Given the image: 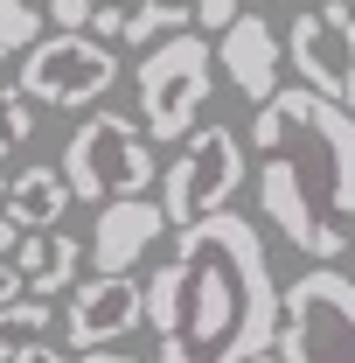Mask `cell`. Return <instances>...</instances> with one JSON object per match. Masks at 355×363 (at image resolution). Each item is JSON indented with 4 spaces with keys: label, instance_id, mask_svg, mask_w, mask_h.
Returning <instances> with one entry per match:
<instances>
[{
    "label": "cell",
    "instance_id": "cell-1",
    "mask_svg": "<svg viewBox=\"0 0 355 363\" xmlns=\"http://www.w3.org/2000/svg\"><path fill=\"white\" fill-rule=\"evenodd\" d=\"M279 272L265 230L237 210L175 230V252L146 272L153 363H244L279 335Z\"/></svg>",
    "mask_w": 355,
    "mask_h": 363
},
{
    "label": "cell",
    "instance_id": "cell-2",
    "mask_svg": "<svg viewBox=\"0 0 355 363\" xmlns=\"http://www.w3.org/2000/svg\"><path fill=\"white\" fill-rule=\"evenodd\" d=\"M258 217L307 266H342L355 245V112L307 84L272 91L251 119Z\"/></svg>",
    "mask_w": 355,
    "mask_h": 363
},
{
    "label": "cell",
    "instance_id": "cell-3",
    "mask_svg": "<svg viewBox=\"0 0 355 363\" xmlns=\"http://www.w3.org/2000/svg\"><path fill=\"white\" fill-rule=\"evenodd\" d=\"M279 363H355V279L342 266H307L279 286Z\"/></svg>",
    "mask_w": 355,
    "mask_h": 363
},
{
    "label": "cell",
    "instance_id": "cell-4",
    "mask_svg": "<svg viewBox=\"0 0 355 363\" xmlns=\"http://www.w3.org/2000/svg\"><path fill=\"white\" fill-rule=\"evenodd\" d=\"M139 84V119L146 140H188L195 133V112L216 98V49L202 43L195 28H181L168 43H153L133 70Z\"/></svg>",
    "mask_w": 355,
    "mask_h": 363
},
{
    "label": "cell",
    "instance_id": "cell-5",
    "mask_svg": "<svg viewBox=\"0 0 355 363\" xmlns=\"http://www.w3.org/2000/svg\"><path fill=\"white\" fill-rule=\"evenodd\" d=\"M63 182L84 203H112V196H146V182H161L153 140L139 133L126 112H91L77 133L63 140Z\"/></svg>",
    "mask_w": 355,
    "mask_h": 363
},
{
    "label": "cell",
    "instance_id": "cell-6",
    "mask_svg": "<svg viewBox=\"0 0 355 363\" xmlns=\"http://www.w3.org/2000/svg\"><path fill=\"white\" fill-rule=\"evenodd\" d=\"M21 98L28 105H56V112H84L105 91L119 84V49L84 35V28H56V35H35L21 49Z\"/></svg>",
    "mask_w": 355,
    "mask_h": 363
},
{
    "label": "cell",
    "instance_id": "cell-7",
    "mask_svg": "<svg viewBox=\"0 0 355 363\" xmlns=\"http://www.w3.org/2000/svg\"><path fill=\"white\" fill-rule=\"evenodd\" d=\"M244 189V140L237 126H195L181 140V154L161 168V210H168V230L202 224L230 210V196Z\"/></svg>",
    "mask_w": 355,
    "mask_h": 363
},
{
    "label": "cell",
    "instance_id": "cell-8",
    "mask_svg": "<svg viewBox=\"0 0 355 363\" xmlns=\"http://www.w3.org/2000/svg\"><path fill=\"white\" fill-rule=\"evenodd\" d=\"M286 49V70L313 91V98H334L355 112V14L349 0H313L293 14V28L279 35Z\"/></svg>",
    "mask_w": 355,
    "mask_h": 363
},
{
    "label": "cell",
    "instance_id": "cell-9",
    "mask_svg": "<svg viewBox=\"0 0 355 363\" xmlns=\"http://www.w3.org/2000/svg\"><path fill=\"white\" fill-rule=\"evenodd\" d=\"M139 321H146V286L133 272H91L84 286H70V308H63L56 328L84 350H105V342L133 335Z\"/></svg>",
    "mask_w": 355,
    "mask_h": 363
},
{
    "label": "cell",
    "instance_id": "cell-10",
    "mask_svg": "<svg viewBox=\"0 0 355 363\" xmlns=\"http://www.w3.org/2000/svg\"><path fill=\"white\" fill-rule=\"evenodd\" d=\"M161 238H168L161 196H112V203H98V230H91L84 259L91 272H133Z\"/></svg>",
    "mask_w": 355,
    "mask_h": 363
},
{
    "label": "cell",
    "instance_id": "cell-11",
    "mask_svg": "<svg viewBox=\"0 0 355 363\" xmlns=\"http://www.w3.org/2000/svg\"><path fill=\"white\" fill-rule=\"evenodd\" d=\"M216 63H223V77L244 91L251 105H265L272 91H279V70H286L279 28H272L258 7H251V14H237V21H230V28L216 35Z\"/></svg>",
    "mask_w": 355,
    "mask_h": 363
},
{
    "label": "cell",
    "instance_id": "cell-12",
    "mask_svg": "<svg viewBox=\"0 0 355 363\" xmlns=\"http://www.w3.org/2000/svg\"><path fill=\"white\" fill-rule=\"evenodd\" d=\"M14 272H21V286L28 294H70L77 286V272H84V245L70 238V230H21V245H14Z\"/></svg>",
    "mask_w": 355,
    "mask_h": 363
},
{
    "label": "cell",
    "instance_id": "cell-13",
    "mask_svg": "<svg viewBox=\"0 0 355 363\" xmlns=\"http://www.w3.org/2000/svg\"><path fill=\"white\" fill-rule=\"evenodd\" d=\"M70 203H77V196H70L63 168H49V161H28V168H14V175H7V203H0V210H7L21 230H56Z\"/></svg>",
    "mask_w": 355,
    "mask_h": 363
},
{
    "label": "cell",
    "instance_id": "cell-14",
    "mask_svg": "<svg viewBox=\"0 0 355 363\" xmlns=\"http://www.w3.org/2000/svg\"><path fill=\"white\" fill-rule=\"evenodd\" d=\"M56 301H42V294H21V301H7L0 308V363L7 357H21L28 342H49L56 335Z\"/></svg>",
    "mask_w": 355,
    "mask_h": 363
},
{
    "label": "cell",
    "instance_id": "cell-15",
    "mask_svg": "<svg viewBox=\"0 0 355 363\" xmlns=\"http://www.w3.org/2000/svg\"><path fill=\"white\" fill-rule=\"evenodd\" d=\"M181 28H195V14H188L181 0H146V7H133V14H126L119 43H133V49H153V43H168V35H181Z\"/></svg>",
    "mask_w": 355,
    "mask_h": 363
},
{
    "label": "cell",
    "instance_id": "cell-16",
    "mask_svg": "<svg viewBox=\"0 0 355 363\" xmlns=\"http://www.w3.org/2000/svg\"><path fill=\"white\" fill-rule=\"evenodd\" d=\"M35 35H42V7L35 0H0V63H14Z\"/></svg>",
    "mask_w": 355,
    "mask_h": 363
},
{
    "label": "cell",
    "instance_id": "cell-17",
    "mask_svg": "<svg viewBox=\"0 0 355 363\" xmlns=\"http://www.w3.org/2000/svg\"><path fill=\"white\" fill-rule=\"evenodd\" d=\"M28 133H35V105H28L21 91L0 84V161H7V154H21V147H28Z\"/></svg>",
    "mask_w": 355,
    "mask_h": 363
},
{
    "label": "cell",
    "instance_id": "cell-18",
    "mask_svg": "<svg viewBox=\"0 0 355 363\" xmlns=\"http://www.w3.org/2000/svg\"><path fill=\"white\" fill-rule=\"evenodd\" d=\"M188 14H195V28H202V35H223V28L244 14V0H195Z\"/></svg>",
    "mask_w": 355,
    "mask_h": 363
},
{
    "label": "cell",
    "instance_id": "cell-19",
    "mask_svg": "<svg viewBox=\"0 0 355 363\" xmlns=\"http://www.w3.org/2000/svg\"><path fill=\"white\" fill-rule=\"evenodd\" d=\"M119 28H126V7H112V0H98L84 21V35H98V43H119Z\"/></svg>",
    "mask_w": 355,
    "mask_h": 363
},
{
    "label": "cell",
    "instance_id": "cell-20",
    "mask_svg": "<svg viewBox=\"0 0 355 363\" xmlns=\"http://www.w3.org/2000/svg\"><path fill=\"white\" fill-rule=\"evenodd\" d=\"M91 7H98V0H42V14L56 21V28H84Z\"/></svg>",
    "mask_w": 355,
    "mask_h": 363
},
{
    "label": "cell",
    "instance_id": "cell-21",
    "mask_svg": "<svg viewBox=\"0 0 355 363\" xmlns=\"http://www.w3.org/2000/svg\"><path fill=\"white\" fill-rule=\"evenodd\" d=\"M7 363H70V357H63V350H56V342H28V350H21V357H7Z\"/></svg>",
    "mask_w": 355,
    "mask_h": 363
},
{
    "label": "cell",
    "instance_id": "cell-22",
    "mask_svg": "<svg viewBox=\"0 0 355 363\" xmlns=\"http://www.w3.org/2000/svg\"><path fill=\"white\" fill-rule=\"evenodd\" d=\"M21 294H28V286H21V272H14V259H0V308H7V301H21Z\"/></svg>",
    "mask_w": 355,
    "mask_h": 363
},
{
    "label": "cell",
    "instance_id": "cell-23",
    "mask_svg": "<svg viewBox=\"0 0 355 363\" xmlns=\"http://www.w3.org/2000/svg\"><path fill=\"white\" fill-rule=\"evenodd\" d=\"M14 245H21V224H14V217L0 210V259H14Z\"/></svg>",
    "mask_w": 355,
    "mask_h": 363
},
{
    "label": "cell",
    "instance_id": "cell-24",
    "mask_svg": "<svg viewBox=\"0 0 355 363\" xmlns=\"http://www.w3.org/2000/svg\"><path fill=\"white\" fill-rule=\"evenodd\" d=\"M77 363H139V357H126V350H112V342H105V350H84Z\"/></svg>",
    "mask_w": 355,
    "mask_h": 363
},
{
    "label": "cell",
    "instance_id": "cell-25",
    "mask_svg": "<svg viewBox=\"0 0 355 363\" xmlns=\"http://www.w3.org/2000/svg\"><path fill=\"white\" fill-rule=\"evenodd\" d=\"M7 175H14V168H0V203H7Z\"/></svg>",
    "mask_w": 355,
    "mask_h": 363
},
{
    "label": "cell",
    "instance_id": "cell-26",
    "mask_svg": "<svg viewBox=\"0 0 355 363\" xmlns=\"http://www.w3.org/2000/svg\"><path fill=\"white\" fill-rule=\"evenodd\" d=\"M244 363H279V357H272V350H265V357H244Z\"/></svg>",
    "mask_w": 355,
    "mask_h": 363
},
{
    "label": "cell",
    "instance_id": "cell-27",
    "mask_svg": "<svg viewBox=\"0 0 355 363\" xmlns=\"http://www.w3.org/2000/svg\"><path fill=\"white\" fill-rule=\"evenodd\" d=\"M112 7H126V0H112Z\"/></svg>",
    "mask_w": 355,
    "mask_h": 363
},
{
    "label": "cell",
    "instance_id": "cell-28",
    "mask_svg": "<svg viewBox=\"0 0 355 363\" xmlns=\"http://www.w3.org/2000/svg\"><path fill=\"white\" fill-rule=\"evenodd\" d=\"M349 14H355V0H349Z\"/></svg>",
    "mask_w": 355,
    "mask_h": 363
}]
</instances>
